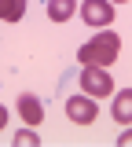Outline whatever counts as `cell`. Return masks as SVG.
I'll return each instance as SVG.
<instances>
[{"label": "cell", "mask_w": 132, "mask_h": 147, "mask_svg": "<svg viewBox=\"0 0 132 147\" xmlns=\"http://www.w3.org/2000/svg\"><path fill=\"white\" fill-rule=\"evenodd\" d=\"M117 55H121V37L114 30H99L88 44L77 48V63L81 66H110Z\"/></svg>", "instance_id": "cell-1"}, {"label": "cell", "mask_w": 132, "mask_h": 147, "mask_svg": "<svg viewBox=\"0 0 132 147\" xmlns=\"http://www.w3.org/2000/svg\"><path fill=\"white\" fill-rule=\"evenodd\" d=\"M77 81H81V92L92 99H107L114 92V77L107 74V66H84V74H77Z\"/></svg>", "instance_id": "cell-2"}, {"label": "cell", "mask_w": 132, "mask_h": 147, "mask_svg": "<svg viewBox=\"0 0 132 147\" xmlns=\"http://www.w3.org/2000/svg\"><path fill=\"white\" fill-rule=\"evenodd\" d=\"M81 18H84V26H95V30H107L114 22V4L110 0H81Z\"/></svg>", "instance_id": "cell-3"}, {"label": "cell", "mask_w": 132, "mask_h": 147, "mask_svg": "<svg viewBox=\"0 0 132 147\" xmlns=\"http://www.w3.org/2000/svg\"><path fill=\"white\" fill-rule=\"evenodd\" d=\"M66 118L74 121V125H92L95 118H99V107H95V99L92 96H70L66 99Z\"/></svg>", "instance_id": "cell-4"}, {"label": "cell", "mask_w": 132, "mask_h": 147, "mask_svg": "<svg viewBox=\"0 0 132 147\" xmlns=\"http://www.w3.org/2000/svg\"><path fill=\"white\" fill-rule=\"evenodd\" d=\"M19 118H22L29 129H37L40 121H44V107H40L37 96H29V92H22V96H19Z\"/></svg>", "instance_id": "cell-5"}, {"label": "cell", "mask_w": 132, "mask_h": 147, "mask_svg": "<svg viewBox=\"0 0 132 147\" xmlns=\"http://www.w3.org/2000/svg\"><path fill=\"white\" fill-rule=\"evenodd\" d=\"M114 121H121V125H129L132 121V92L121 88L117 92V99H114Z\"/></svg>", "instance_id": "cell-6"}, {"label": "cell", "mask_w": 132, "mask_h": 147, "mask_svg": "<svg viewBox=\"0 0 132 147\" xmlns=\"http://www.w3.org/2000/svg\"><path fill=\"white\" fill-rule=\"evenodd\" d=\"M77 11V0H48V18L52 22H66Z\"/></svg>", "instance_id": "cell-7"}, {"label": "cell", "mask_w": 132, "mask_h": 147, "mask_svg": "<svg viewBox=\"0 0 132 147\" xmlns=\"http://www.w3.org/2000/svg\"><path fill=\"white\" fill-rule=\"evenodd\" d=\"M26 15V0H0V22H19Z\"/></svg>", "instance_id": "cell-8"}, {"label": "cell", "mask_w": 132, "mask_h": 147, "mask_svg": "<svg viewBox=\"0 0 132 147\" xmlns=\"http://www.w3.org/2000/svg\"><path fill=\"white\" fill-rule=\"evenodd\" d=\"M26 144H29V147L40 144V136H37V132H29V125H26V132H19V136H15V147H26Z\"/></svg>", "instance_id": "cell-9"}, {"label": "cell", "mask_w": 132, "mask_h": 147, "mask_svg": "<svg viewBox=\"0 0 132 147\" xmlns=\"http://www.w3.org/2000/svg\"><path fill=\"white\" fill-rule=\"evenodd\" d=\"M4 125H7V107L0 103V132H4Z\"/></svg>", "instance_id": "cell-10"}, {"label": "cell", "mask_w": 132, "mask_h": 147, "mask_svg": "<svg viewBox=\"0 0 132 147\" xmlns=\"http://www.w3.org/2000/svg\"><path fill=\"white\" fill-rule=\"evenodd\" d=\"M110 4H129V0H110Z\"/></svg>", "instance_id": "cell-11"}]
</instances>
